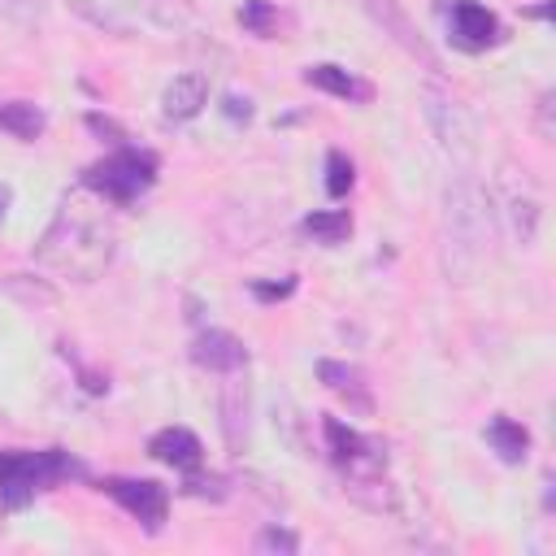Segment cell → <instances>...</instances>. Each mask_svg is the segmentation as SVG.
Masks as SVG:
<instances>
[{
  "label": "cell",
  "instance_id": "6da1fadb",
  "mask_svg": "<svg viewBox=\"0 0 556 556\" xmlns=\"http://www.w3.org/2000/svg\"><path fill=\"white\" fill-rule=\"evenodd\" d=\"M113 243H117V235H113L109 217L100 213V204L74 195L52 217V226L39 239L35 256H39L43 269H52L65 282H91V278H100L109 269Z\"/></svg>",
  "mask_w": 556,
  "mask_h": 556
},
{
  "label": "cell",
  "instance_id": "7a4b0ae2",
  "mask_svg": "<svg viewBox=\"0 0 556 556\" xmlns=\"http://www.w3.org/2000/svg\"><path fill=\"white\" fill-rule=\"evenodd\" d=\"M70 9L117 39H182L195 26L191 0H70Z\"/></svg>",
  "mask_w": 556,
  "mask_h": 556
},
{
  "label": "cell",
  "instance_id": "3957f363",
  "mask_svg": "<svg viewBox=\"0 0 556 556\" xmlns=\"http://www.w3.org/2000/svg\"><path fill=\"white\" fill-rule=\"evenodd\" d=\"M74 473H83V465L61 447H48V452H0V504L4 508H26L39 491H48L52 482L74 478Z\"/></svg>",
  "mask_w": 556,
  "mask_h": 556
},
{
  "label": "cell",
  "instance_id": "277c9868",
  "mask_svg": "<svg viewBox=\"0 0 556 556\" xmlns=\"http://www.w3.org/2000/svg\"><path fill=\"white\" fill-rule=\"evenodd\" d=\"M152 182H156V156L148 148H130V143H117L104 161L83 169V187L109 204H130Z\"/></svg>",
  "mask_w": 556,
  "mask_h": 556
},
{
  "label": "cell",
  "instance_id": "5b68a950",
  "mask_svg": "<svg viewBox=\"0 0 556 556\" xmlns=\"http://www.w3.org/2000/svg\"><path fill=\"white\" fill-rule=\"evenodd\" d=\"M421 113H426V122H430V130H434V139H439V148L452 156V165H460V169H469L473 165V152H478V139H473V122H469V113L452 100V96H443V91H434V87H426L421 91Z\"/></svg>",
  "mask_w": 556,
  "mask_h": 556
},
{
  "label": "cell",
  "instance_id": "8992f818",
  "mask_svg": "<svg viewBox=\"0 0 556 556\" xmlns=\"http://www.w3.org/2000/svg\"><path fill=\"white\" fill-rule=\"evenodd\" d=\"M321 430H326V443H330L334 465L352 478V491H361V486H378V473H382V447H378L374 439H365L361 430L343 426L339 417H326Z\"/></svg>",
  "mask_w": 556,
  "mask_h": 556
},
{
  "label": "cell",
  "instance_id": "52a82bcc",
  "mask_svg": "<svg viewBox=\"0 0 556 556\" xmlns=\"http://www.w3.org/2000/svg\"><path fill=\"white\" fill-rule=\"evenodd\" d=\"M104 495H113L135 521H143L148 530H161L165 513H169V491L152 478H104L100 482Z\"/></svg>",
  "mask_w": 556,
  "mask_h": 556
},
{
  "label": "cell",
  "instance_id": "ba28073f",
  "mask_svg": "<svg viewBox=\"0 0 556 556\" xmlns=\"http://www.w3.org/2000/svg\"><path fill=\"white\" fill-rule=\"evenodd\" d=\"M491 235V222H486V208H482V195L460 182L456 191H447V239L456 243V252H482Z\"/></svg>",
  "mask_w": 556,
  "mask_h": 556
},
{
  "label": "cell",
  "instance_id": "9c48e42d",
  "mask_svg": "<svg viewBox=\"0 0 556 556\" xmlns=\"http://www.w3.org/2000/svg\"><path fill=\"white\" fill-rule=\"evenodd\" d=\"M539 208L543 204H539L526 169H521V178H517V169H504V217H508V230L521 248H530L539 235Z\"/></svg>",
  "mask_w": 556,
  "mask_h": 556
},
{
  "label": "cell",
  "instance_id": "30bf717a",
  "mask_svg": "<svg viewBox=\"0 0 556 556\" xmlns=\"http://www.w3.org/2000/svg\"><path fill=\"white\" fill-rule=\"evenodd\" d=\"M447 30H452V43L465 48V52H482L500 39V22L486 4L478 0H456L452 4V17H447Z\"/></svg>",
  "mask_w": 556,
  "mask_h": 556
},
{
  "label": "cell",
  "instance_id": "8fae6325",
  "mask_svg": "<svg viewBox=\"0 0 556 556\" xmlns=\"http://www.w3.org/2000/svg\"><path fill=\"white\" fill-rule=\"evenodd\" d=\"M191 361L208 374H239L248 365V348L230 330H204L191 343Z\"/></svg>",
  "mask_w": 556,
  "mask_h": 556
},
{
  "label": "cell",
  "instance_id": "7c38bea8",
  "mask_svg": "<svg viewBox=\"0 0 556 556\" xmlns=\"http://www.w3.org/2000/svg\"><path fill=\"white\" fill-rule=\"evenodd\" d=\"M148 452H152L156 460L182 469V473L200 469V460H204V447H200V439H195L187 426H165V430H156V434L148 439Z\"/></svg>",
  "mask_w": 556,
  "mask_h": 556
},
{
  "label": "cell",
  "instance_id": "4fadbf2b",
  "mask_svg": "<svg viewBox=\"0 0 556 556\" xmlns=\"http://www.w3.org/2000/svg\"><path fill=\"white\" fill-rule=\"evenodd\" d=\"M161 104H165V117L169 122H191L204 104H208V78L204 74H178L169 87H165V96H161Z\"/></svg>",
  "mask_w": 556,
  "mask_h": 556
},
{
  "label": "cell",
  "instance_id": "5bb4252c",
  "mask_svg": "<svg viewBox=\"0 0 556 556\" xmlns=\"http://www.w3.org/2000/svg\"><path fill=\"white\" fill-rule=\"evenodd\" d=\"M304 83L308 87H317V91H330V96H339V100H356V104H365L369 96H374V87L365 83V78H356V74H348L343 65H308L304 70Z\"/></svg>",
  "mask_w": 556,
  "mask_h": 556
},
{
  "label": "cell",
  "instance_id": "9a60e30c",
  "mask_svg": "<svg viewBox=\"0 0 556 556\" xmlns=\"http://www.w3.org/2000/svg\"><path fill=\"white\" fill-rule=\"evenodd\" d=\"M486 443L495 447V456H500L504 465H521L526 452H530V434H526V426L513 421V417H491V421H486Z\"/></svg>",
  "mask_w": 556,
  "mask_h": 556
},
{
  "label": "cell",
  "instance_id": "2e32d148",
  "mask_svg": "<svg viewBox=\"0 0 556 556\" xmlns=\"http://www.w3.org/2000/svg\"><path fill=\"white\" fill-rule=\"evenodd\" d=\"M361 4H365V9H369V13H374V17L395 35V43H400L404 52H413V56H421V61H434V56H430V48L421 43V35L408 26V17H404L391 0H361Z\"/></svg>",
  "mask_w": 556,
  "mask_h": 556
},
{
  "label": "cell",
  "instance_id": "e0dca14e",
  "mask_svg": "<svg viewBox=\"0 0 556 556\" xmlns=\"http://www.w3.org/2000/svg\"><path fill=\"white\" fill-rule=\"evenodd\" d=\"M317 378L334 391V395H343V400H352L361 413H369V391H365V382H361V369H352V365H343V361H321L317 365Z\"/></svg>",
  "mask_w": 556,
  "mask_h": 556
},
{
  "label": "cell",
  "instance_id": "ac0fdd59",
  "mask_svg": "<svg viewBox=\"0 0 556 556\" xmlns=\"http://www.w3.org/2000/svg\"><path fill=\"white\" fill-rule=\"evenodd\" d=\"M43 126H48V117H43V109L39 104H30V100H9V104H0V130H9L13 139H39L43 135Z\"/></svg>",
  "mask_w": 556,
  "mask_h": 556
},
{
  "label": "cell",
  "instance_id": "d6986e66",
  "mask_svg": "<svg viewBox=\"0 0 556 556\" xmlns=\"http://www.w3.org/2000/svg\"><path fill=\"white\" fill-rule=\"evenodd\" d=\"M300 230L313 235L317 243H339V239L352 235V217H348L343 208H334V213H308V217L300 222Z\"/></svg>",
  "mask_w": 556,
  "mask_h": 556
},
{
  "label": "cell",
  "instance_id": "ffe728a7",
  "mask_svg": "<svg viewBox=\"0 0 556 556\" xmlns=\"http://www.w3.org/2000/svg\"><path fill=\"white\" fill-rule=\"evenodd\" d=\"M352 161L343 156V152H326V191L339 200V195H348V187H352Z\"/></svg>",
  "mask_w": 556,
  "mask_h": 556
},
{
  "label": "cell",
  "instance_id": "44dd1931",
  "mask_svg": "<svg viewBox=\"0 0 556 556\" xmlns=\"http://www.w3.org/2000/svg\"><path fill=\"white\" fill-rule=\"evenodd\" d=\"M239 22H243L252 35H269V22H274V9H269V0H243V9H239Z\"/></svg>",
  "mask_w": 556,
  "mask_h": 556
},
{
  "label": "cell",
  "instance_id": "7402d4cb",
  "mask_svg": "<svg viewBox=\"0 0 556 556\" xmlns=\"http://www.w3.org/2000/svg\"><path fill=\"white\" fill-rule=\"evenodd\" d=\"M295 547H300V539L291 530H278V526L256 534V552H295Z\"/></svg>",
  "mask_w": 556,
  "mask_h": 556
},
{
  "label": "cell",
  "instance_id": "603a6c76",
  "mask_svg": "<svg viewBox=\"0 0 556 556\" xmlns=\"http://www.w3.org/2000/svg\"><path fill=\"white\" fill-rule=\"evenodd\" d=\"M295 291V278H282V282H252V295L261 300V304H269V300H287Z\"/></svg>",
  "mask_w": 556,
  "mask_h": 556
},
{
  "label": "cell",
  "instance_id": "cb8c5ba5",
  "mask_svg": "<svg viewBox=\"0 0 556 556\" xmlns=\"http://www.w3.org/2000/svg\"><path fill=\"white\" fill-rule=\"evenodd\" d=\"M226 113H230V117H248L252 109H248V100H239V96H230V100H226Z\"/></svg>",
  "mask_w": 556,
  "mask_h": 556
},
{
  "label": "cell",
  "instance_id": "d4e9b609",
  "mask_svg": "<svg viewBox=\"0 0 556 556\" xmlns=\"http://www.w3.org/2000/svg\"><path fill=\"white\" fill-rule=\"evenodd\" d=\"M4 204H9V187H0V217H4Z\"/></svg>",
  "mask_w": 556,
  "mask_h": 556
}]
</instances>
